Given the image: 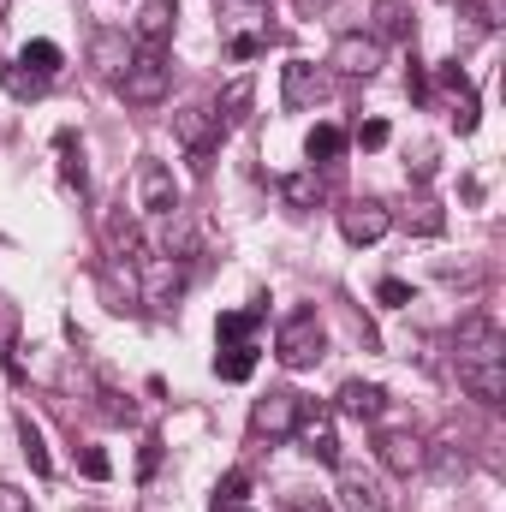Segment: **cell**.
Listing matches in <instances>:
<instances>
[{
  "mask_svg": "<svg viewBox=\"0 0 506 512\" xmlns=\"http://www.w3.org/2000/svg\"><path fill=\"white\" fill-rule=\"evenodd\" d=\"M280 364L286 370H310L316 358H322V346H328V334H322V316L316 310H292L286 322H280Z\"/></svg>",
  "mask_w": 506,
  "mask_h": 512,
  "instance_id": "6da1fadb",
  "label": "cell"
},
{
  "mask_svg": "<svg viewBox=\"0 0 506 512\" xmlns=\"http://www.w3.org/2000/svg\"><path fill=\"white\" fill-rule=\"evenodd\" d=\"M167 84H173V66H167V54H149V48H137L131 66L120 72V96L137 108H155L167 96Z\"/></svg>",
  "mask_w": 506,
  "mask_h": 512,
  "instance_id": "7a4b0ae2",
  "label": "cell"
},
{
  "mask_svg": "<svg viewBox=\"0 0 506 512\" xmlns=\"http://www.w3.org/2000/svg\"><path fill=\"white\" fill-rule=\"evenodd\" d=\"M459 364H506V334L495 316H465L459 322Z\"/></svg>",
  "mask_w": 506,
  "mask_h": 512,
  "instance_id": "3957f363",
  "label": "cell"
},
{
  "mask_svg": "<svg viewBox=\"0 0 506 512\" xmlns=\"http://www.w3.org/2000/svg\"><path fill=\"white\" fill-rule=\"evenodd\" d=\"M137 209L143 215H179V185H173V173L161 167V161H143L137 167Z\"/></svg>",
  "mask_w": 506,
  "mask_h": 512,
  "instance_id": "277c9868",
  "label": "cell"
},
{
  "mask_svg": "<svg viewBox=\"0 0 506 512\" xmlns=\"http://www.w3.org/2000/svg\"><path fill=\"white\" fill-rule=\"evenodd\" d=\"M328 66H340L346 78H370V72L381 66V42H376V36H364V30H346V36L334 42Z\"/></svg>",
  "mask_w": 506,
  "mask_h": 512,
  "instance_id": "5b68a950",
  "label": "cell"
},
{
  "mask_svg": "<svg viewBox=\"0 0 506 512\" xmlns=\"http://www.w3.org/2000/svg\"><path fill=\"white\" fill-rule=\"evenodd\" d=\"M173 0H149L143 12H137V24H131V42L137 48H149V54H167V36H173Z\"/></svg>",
  "mask_w": 506,
  "mask_h": 512,
  "instance_id": "8992f818",
  "label": "cell"
},
{
  "mask_svg": "<svg viewBox=\"0 0 506 512\" xmlns=\"http://www.w3.org/2000/svg\"><path fill=\"white\" fill-rule=\"evenodd\" d=\"M340 507L346 512H393V501H387V489L370 471H340Z\"/></svg>",
  "mask_w": 506,
  "mask_h": 512,
  "instance_id": "52a82bcc",
  "label": "cell"
},
{
  "mask_svg": "<svg viewBox=\"0 0 506 512\" xmlns=\"http://www.w3.org/2000/svg\"><path fill=\"white\" fill-rule=\"evenodd\" d=\"M316 96H322V72L310 60H286L280 66V102L286 108H310Z\"/></svg>",
  "mask_w": 506,
  "mask_h": 512,
  "instance_id": "ba28073f",
  "label": "cell"
},
{
  "mask_svg": "<svg viewBox=\"0 0 506 512\" xmlns=\"http://www.w3.org/2000/svg\"><path fill=\"white\" fill-rule=\"evenodd\" d=\"M387 227H393V215H387L381 203H352V209H340V233H346L352 245H376Z\"/></svg>",
  "mask_w": 506,
  "mask_h": 512,
  "instance_id": "9c48e42d",
  "label": "cell"
},
{
  "mask_svg": "<svg viewBox=\"0 0 506 512\" xmlns=\"http://www.w3.org/2000/svg\"><path fill=\"white\" fill-rule=\"evenodd\" d=\"M227 131L215 126V114L209 108H185L179 114V143L191 149V161H203V155H215V143H221Z\"/></svg>",
  "mask_w": 506,
  "mask_h": 512,
  "instance_id": "30bf717a",
  "label": "cell"
},
{
  "mask_svg": "<svg viewBox=\"0 0 506 512\" xmlns=\"http://www.w3.org/2000/svg\"><path fill=\"white\" fill-rule=\"evenodd\" d=\"M376 453H381V465H387V471H399V477H411V471L429 459V447H423L411 429H393V435H381Z\"/></svg>",
  "mask_w": 506,
  "mask_h": 512,
  "instance_id": "8fae6325",
  "label": "cell"
},
{
  "mask_svg": "<svg viewBox=\"0 0 506 512\" xmlns=\"http://www.w3.org/2000/svg\"><path fill=\"white\" fill-rule=\"evenodd\" d=\"M298 441L304 453H316L322 465H340V441H334V423L322 411H298Z\"/></svg>",
  "mask_w": 506,
  "mask_h": 512,
  "instance_id": "7c38bea8",
  "label": "cell"
},
{
  "mask_svg": "<svg viewBox=\"0 0 506 512\" xmlns=\"http://www.w3.org/2000/svg\"><path fill=\"white\" fill-rule=\"evenodd\" d=\"M256 429L262 435H292L298 429V393H268L256 405Z\"/></svg>",
  "mask_w": 506,
  "mask_h": 512,
  "instance_id": "4fadbf2b",
  "label": "cell"
},
{
  "mask_svg": "<svg viewBox=\"0 0 506 512\" xmlns=\"http://www.w3.org/2000/svg\"><path fill=\"white\" fill-rule=\"evenodd\" d=\"M251 96H256V84H251V78H233V84L221 90V102L209 108V114H215V126H221V131L245 126V114H251Z\"/></svg>",
  "mask_w": 506,
  "mask_h": 512,
  "instance_id": "5bb4252c",
  "label": "cell"
},
{
  "mask_svg": "<svg viewBox=\"0 0 506 512\" xmlns=\"http://www.w3.org/2000/svg\"><path fill=\"white\" fill-rule=\"evenodd\" d=\"M459 382L471 387L483 405H501L506 399V364H459Z\"/></svg>",
  "mask_w": 506,
  "mask_h": 512,
  "instance_id": "9a60e30c",
  "label": "cell"
},
{
  "mask_svg": "<svg viewBox=\"0 0 506 512\" xmlns=\"http://www.w3.org/2000/svg\"><path fill=\"white\" fill-rule=\"evenodd\" d=\"M411 30V0H376L370 6V36L376 42H399Z\"/></svg>",
  "mask_w": 506,
  "mask_h": 512,
  "instance_id": "2e32d148",
  "label": "cell"
},
{
  "mask_svg": "<svg viewBox=\"0 0 506 512\" xmlns=\"http://www.w3.org/2000/svg\"><path fill=\"white\" fill-rule=\"evenodd\" d=\"M340 411H346V417L376 423L381 411H387V393H381L376 382H346V387H340Z\"/></svg>",
  "mask_w": 506,
  "mask_h": 512,
  "instance_id": "e0dca14e",
  "label": "cell"
},
{
  "mask_svg": "<svg viewBox=\"0 0 506 512\" xmlns=\"http://www.w3.org/2000/svg\"><path fill=\"white\" fill-rule=\"evenodd\" d=\"M18 66L36 72V78H54V72L66 66V54H60L54 42H24V48H18Z\"/></svg>",
  "mask_w": 506,
  "mask_h": 512,
  "instance_id": "ac0fdd59",
  "label": "cell"
},
{
  "mask_svg": "<svg viewBox=\"0 0 506 512\" xmlns=\"http://www.w3.org/2000/svg\"><path fill=\"white\" fill-rule=\"evenodd\" d=\"M215 370H221V382H251L256 376V346H227V352L215 358Z\"/></svg>",
  "mask_w": 506,
  "mask_h": 512,
  "instance_id": "d6986e66",
  "label": "cell"
},
{
  "mask_svg": "<svg viewBox=\"0 0 506 512\" xmlns=\"http://www.w3.org/2000/svg\"><path fill=\"white\" fill-rule=\"evenodd\" d=\"M304 149H310V161H334V155L346 149V131L340 126H316L310 137H304Z\"/></svg>",
  "mask_w": 506,
  "mask_h": 512,
  "instance_id": "ffe728a7",
  "label": "cell"
},
{
  "mask_svg": "<svg viewBox=\"0 0 506 512\" xmlns=\"http://www.w3.org/2000/svg\"><path fill=\"white\" fill-rule=\"evenodd\" d=\"M60 173H66V185H90V167H84V149H72V131H60Z\"/></svg>",
  "mask_w": 506,
  "mask_h": 512,
  "instance_id": "44dd1931",
  "label": "cell"
},
{
  "mask_svg": "<svg viewBox=\"0 0 506 512\" xmlns=\"http://www.w3.org/2000/svg\"><path fill=\"white\" fill-rule=\"evenodd\" d=\"M280 191H286V203H292V209H316V203H322V185H316V173H292Z\"/></svg>",
  "mask_w": 506,
  "mask_h": 512,
  "instance_id": "7402d4cb",
  "label": "cell"
},
{
  "mask_svg": "<svg viewBox=\"0 0 506 512\" xmlns=\"http://www.w3.org/2000/svg\"><path fill=\"white\" fill-rule=\"evenodd\" d=\"M108 245H114V256H137V251H143V239H137V227H131L126 215H114V221H108Z\"/></svg>",
  "mask_w": 506,
  "mask_h": 512,
  "instance_id": "603a6c76",
  "label": "cell"
},
{
  "mask_svg": "<svg viewBox=\"0 0 506 512\" xmlns=\"http://www.w3.org/2000/svg\"><path fill=\"white\" fill-rule=\"evenodd\" d=\"M24 453H30V471H36V477H48V471H54V459H48V447H42L36 423H24Z\"/></svg>",
  "mask_w": 506,
  "mask_h": 512,
  "instance_id": "cb8c5ba5",
  "label": "cell"
},
{
  "mask_svg": "<svg viewBox=\"0 0 506 512\" xmlns=\"http://www.w3.org/2000/svg\"><path fill=\"white\" fill-rule=\"evenodd\" d=\"M256 316H262V310H239V316H221V340H233V346H245V334L256 328Z\"/></svg>",
  "mask_w": 506,
  "mask_h": 512,
  "instance_id": "d4e9b609",
  "label": "cell"
},
{
  "mask_svg": "<svg viewBox=\"0 0 506 512\" xmlns=\"http://www.w3.org/2000/svg\"><path fill=\"white\" fill-rule=\"evenodd\" d=\"M12 346H18V304L0 298V358H12Z\"/></svg>",
  "mask_w": 506,
  "mask_h": 512,
  "instance_id": "484cf974",
  "label": "cell"
},
{
  "mask_svg": "<svg viewBox=\"0 0 506 512\" xmlns=\"http://www.w3.org/2000/svg\"><path fill=\"white\" fill-rule=\"evenodd\" d=\"M376 298L387 304V310H399V304H411V286H405V280H381Z\"/></svg>",
  "mask_w": 506,
  "mask_h": 512,
  "instance_id": "4316f807",
  "label": "cell"
},
{
  "mask_svg": "<svg viewBox=\"0 0 506 512\" xmlns=\"http://www.w3.org/2000/svg\"><path fill=\"white\" fill-rule=\"evenodd\" d=\"M78 465H84V477H96V483H102V477H108V471H114V465H108V453H102V447H84V459H78Z\"/></svg>",
  "mask_w": 506,
  "mask_h": 512,
  "instance_id": "83f0119b",
  "label": "cell"
},
{
  "mask_svg": "<svg viewBox=\"0 0 506 512\" xmlns=\"http://www.w3.org/2000/svg\"><path fill=\"white\" fill-rule=\"evenodd\" d=\"M435 471H441L447 483H453V477H465V453H453V447H441V453H435Z\"/></svg>",
  "mask_w": 506,
  "mask_h": 512,
  "instance_id": "f1b7e54d",
  "label": "cell"
},
{
  "mask_svg": "<svg viewBox=\"0 0 506 512\" xmlns=\"http://www.w3.org/2000/svg\"><path fill=\"white\" fill-rule=\"evenodd\" d=\"M358 143H364V149H381V143H387V120H364V126H358Z\"/></svg>",
  "mask_w": 506,
  "mask_h": 512,
  "instance_id": "f546056e",
  "label": "cell"
},
{
  "mask_svg": "<svg viewBox=\"0 0 506 512\" xmlns=\"http://www.w3.org/2000/svg\"><path fill=\"white\" fill-rule=\"evenodd\" d=\"M0 512H36V507H30V495H18L12 483H0Z\"/></svg>",
  "mask_w": 506,
  "mask_h": 512,
  "instance_id": "4dcf8cb0",
  "label": "cell"
},
{
  "mask_svg": "<svg viewBox=\"0 0 506 512\" xmlns=\"http://www.w3.org/2000/svg\"><path fill=\"white\" fill-rule=\"evenodd\" d=\"M239 495H245V471H233V477H227V483H221V501H215V507H233V501H239Z\"/></svg>",
  "mask_w": 506,
  "mask_h": 512,
  "instance_id": "1f68e13d",
  "label": "cell"
},
{
  "mask_svg": "<svg viewBox=\"0 0 506 512\" xmlns=\"http://www.w3.org/2000/svg\"><path fill=\"white\" fill-rule=\"evenodd\" d=\"M256 48H262V42H256V36H233V54H239V60H251Z\"/></svg>",
  "mask_w": 506,
  "mask_h": 512,
  "instance_id": "d6a6232c",
  "label": "cell"
},
{
  "mask_svg": "<svg viewBox=\"0 0 506 512\" xmlns=\"http://www.w3.org/2000/svg\"><path fill=\"white\" fill-rule=\"evenodd\" d=\"M292 512H328L322 501H292Z\"/></svg>",
  "mask_w": 506,
  "mask_h": 512,
  "instance_id": "836d02e7",
  "label": "cell"
},
{
  "mask_svg": "<svg viewBox=\"0 0 506 512\" xmlns=\"http://www.w3.org/2000/svg\"><path fill=\"white\" fill-rule=\"evenodd\" d=\"M215 512H245V507H239V501H233V507H215Z\"/></svg>",
  "mask_w": 506,
  "mask_h": 512,
  "instance_id": "e575fe53",
  "label": "cell"
}]
</instances>
